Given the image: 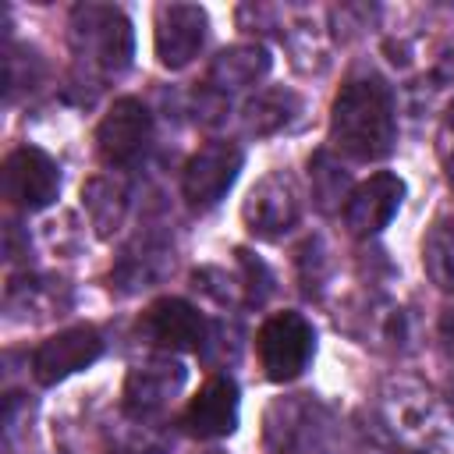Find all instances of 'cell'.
Masks as SVG:
<instances>
[{"label":"cell","mask_w":454,"mask_h":454,"mask_svg":"<svg viewBox=\"0 0 454 454\" xmlns=\"http://www.w3.org/2000/svg\"><path fill=\"white\" fill-rule=\"evenodd\" d=\"M245 220L255 234H280L298 220V195L291 181L266 177L259 188H252L245 202Z\"/></svg>","instance_id":"obj_11"},{"label":"cell","mask_w":454,"mask_h":454,"mask_svg":"<svg viewBox=\"0 0 454 454\" xmlns=\"http://www.w3.org/2000/svg\"><path fill=\"white\" fill-rule=\"evenodd\" d=\"M103 355V337L92 326H71L53 337H46L32 355V372L39 383H60L71 372L92 365Z\"/></svg>","instance_id":"obj_6"},{"label":"cell","mask_w":454,"mask_h":454,"mask_svg":"<svg viewBox=\"0 0 454 454\" xmlns=\"http://www.w3.org/2000/svg\"><path fill=\"white\" fill-rule=\"evenodd\" d=\"M184 380V369L177 362H149V365H138L131 376H128V387H124V401L135 415H153L160 411L170 394L181 387Z\"/></svg>","instance_id":"obj_13"},{"label":"cell","mask_w":454,"mask_h":454,"mask_svg":"<svg viewBox=\"0 0 454 454\" xmlns=\"http://www.w3.org/2000/svg\"><path fill=\"white\" fill-rule=\"evenodd\" d=\"M422 262H426L429 277H433L440 287H454V227H450V223L436 227V231L426 238Z\"/></svg>","instance_id":"obj_14"},{"label":"cell","mask_w":454,"mask_h":454,"mask_svg":"<svg viewBox=\"0 0 454 454\" xmlns=\"http://www.w3.org/2000/svg\"><path fill=\"white\" fill-rule=\"evenodd\" d=\"M401 199H404V181L397 174L380 170V174H372L369 181H362L348 195V202H344V223L351 227V234L369 238V234L383 231L394 220Z\"/></svg>","instance_id":"obj_8"},{"label":"cell","mask_w":454,"mask_h":454,"mask_svg":"<svg viewBox=\"0 0 454 454\" xmlns=\"http://www.w3.org/2000/svg\"><path fill=\"white\" fill-rule=\"evenodd\" d=\"M450 184H454V163H450Z\"/></svg>","instance_id":"obj_16"},{"label":"cell","mask_w":454,"mask_h":454,"mask_svg":"<svg viewBox=\"0 0 454 454\" xmlns=\"http://www.w3.org/2000/svg\"><path fill=\"white\" fill-rule=\"evenodd\" d=\"M206 39V11L192 4H167L156 11V57L163 67H184Z\"/></svg>","instance_id":"obj_9"},{"label":"cell","mask_w":454,"mask_h":454,"mask_svg":"<svg viewBox=\"0 0 454 454\" xmlns=\"http://www.w3.org/2000/svg\"><path fill=\"white\" fill-rule=\"evenodd\" d=\"M209 454H220V450H209Z\"/></svg>","instance_id":"obj_17"},{"label":"cell","mask_w":454,"mask_h":454,"mask_svg":"<svg viewBox=\"0 0 454 454\" xmlns=\"http://www.w3.org/2000/svg\"><path fill=\"white\" fill-rule=\"evenodd\" d=\"M78 14L85 18V39L92 43L96 60L106 71H121L131 57V28L117 11L106 7H78Z\"/></svg>","instance_id":"obj_12"},{"label":"cell","mask_w":454,"mask_h":454,"mask_svg":"<svg viewBox=\"0 0 454 454\" xmlns=\"http://www.w3.org/2000/svg\"><path fill=\"white\" fill-rule=\"evenodd\" d=\"M181 426L192 436L213 440V436H227L238 426V387L227 376H213L184 408Z\"/></svg>","instance_id":"obj_10"},{"label":"cell","mask_w":454,"mask_h":454,"mask_svg":"<svg viewBox=\"0 0 454 454\" xmlns=\"http://www.w3.org/2000/svg\"><path fill=\"white\" fill-rule=\"evenodd\" d=\"M330 138L351 160H383L397 138L390 89L380 78H351L333 99Z\"/></svg>","instance_id":"obj_1"},{"label":"cell","mask_w":454,"mask_h":454,"mask_svg":"<svg viewBox=\"0 0 454 454\" xmlns=\"http://www.w3.org/2000/svg\"><path fill=\"white\" fill-rule=\"evenodd\" d=\"M0 181H4L7 202L18 206V209H28V213L46 209L60 192L57 163L35 145H18L14 153H7Z\"/></svg>","instance_id":"obj_3"},{"label":"cell","mask_w":454,"mask_h":454,"mask_svg":"<svg viewBox=\"0 0 454 454\" xmlns=\"http://www.w3.org/2000/svg\"><path fill=\"white\" fill-rule=\"evenodd\" d=\"M149 138H153L149 110L138 99H131V96L117 99L106 110V117L99 121V128H96V142H99L103 160L117 163V167L135 163L149 149Z\"/></svg>","instance_id":"obj_5"},{"label":"cell","mask_w":454,"mask_h":454,"mask_svg":"<svg viewBox=\"0 0 454 454\" xmlns=\"http://www.w3.org/2000/svg\"><path fill=\"white\" fill-rule=\"evenodd\" d=\"M312 348H316V333H312L309 319L298 316V312L270 316L262 323L259 337H255L259 362H262L266 376L277 380V383H287V380L301 376L309 358H312Z\"/></svg>","instance_id":"obj_2"},{"label":"cell","mask_w":454,"mask_h":454,"mask_svg":"<svg viewBox=\"0 0 454 454\" xmlns=\"http://www.w3.org/2000/svg\"><path fill=\"white\" fill-rule=\"evenodd\" d=\"M440 333H443V340H447L450 351H454V305L443 312V319H440Z\"/></svg>","instance_id":"obj_15"},{"label":"cell","mask_w":454,"mask_h":454,"mask_svg":"<svg viewBox=\"0 0 454 454\" xmlns=\"http://www.w3.org/2000/svg\"><path fill=\"white\" fill-rule=\"evenodd\" d=\"M245 153L234 142H209L202 145L188 167H184V199L192 209H213L227 188L234 184L238 170H241Z\"/></svg>","instance_id":"obj_4"},{"label":"cell","mask_w":454,"mask_h":454,"mask_svg":"<svg viewBox=\"0 0 454 454\" xmlns=\"http://www.w3.org/2000/svg\"><path fill=\"white\" fill-rule=\"evenodd\" d=\"M138 333H145L149 344L167 351H195L206 337V319L184 298H160L142 312Z\"/></svg>","instance_id":"obj_7"}]
</instances>
